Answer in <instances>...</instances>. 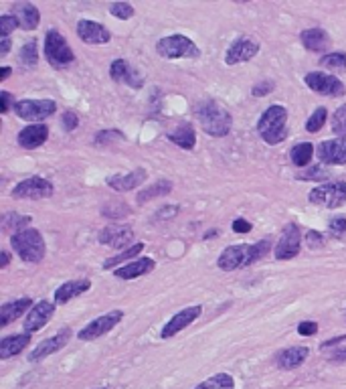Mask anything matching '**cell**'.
I'll use <instances>...</instances> for the list:
<instances>
[{"label": "cell", "instance_id": "cell-1", "mask_svg": "<svg viewBox=\"0 0 346 389\" xmlns=\"http://www.w3.org/2000/svg\"><path fill=\"white\" fill-rule=\"evenodd\" d=\"M196 118H199L201 128H203L209 136H227L231 132V128H233V118H231V114L225 108H221L215 99L203 101V104L196 108Z\"/></svg>", "mask_w": 346, "mask_h": 389}, {"label": "cell", "instance_id": "cell-2", "mask_svg": "<svg viewBox=\"0 0 346 389\" xmlns=\"http://www.w3.org/2000/svg\"><path fill=\"white\" fill-rule=\"evenodd\" d=\"M10 246L13 250L17 252L22 262H29V264H38L43 257H45V239L43 235L38 234L37 229H22L19 234H13L10 237Z\"/></svg>", "mask_w": 346, "mask_h": 389}, {"label": "cell", "instance_id": "cell-3", "mask_svg": "<svg viewBox=\"0 0 346 389\" xmlns=\"http://www.w3.org/2000/svg\"><path fill=\"white\" fill-rule=\"evenodd\" d=\"M156 53L164 59H196L201 55L196 43L185 35H171L156 43Z\"/></svg>", "mask_w": 346, "mask_h": 389}, {"label": "cell", "instance_id": "cell-4", "mask_svg": "<svg viewBox=\"0 0 346 389\" xmlns=\"http://www.w3.org/2000/svg\"><path fill=\"white\" fill-rule=\"evenodd\" d=\"M45 57L49 61V65H53L55 69H63L75 61L69 43L63 39V35L55 29H51L45 37Z\"/></svg>", "mask_w": 346, "mask_h": 389}, {"label": "cell", "instance_id": "cell-5", "mask_svg": "<svg viewBox=\"0 0 346 389\" xmlns=\"http://www.w3.org/2000/svg\"><path fill=\"white\" fill-rule=\"evenodd\" d=\"M310 203L326 209H338L346 203V183L336 181V183H322L310 193Z\"/></svg>", "mask_w": 346, "mask_h": 389}, {"label": "cell", "instance_id": "cell-6", "mask_svg": "<svg viewBox=\"0 0 346 389\" xmlns=\"http://www.w3.org/2000/svg\"><path fill=\"white\" fill-rule=\"evenodd\" d=\"M13 108L20 120L33 122V124H41L45 118L53 116L57 112V104L53 99H20V101H15Z\"/></svg>", "mask_w": 346, "mask_h": 389}, {"label": "cell", "instance_id": "cell-7", "mask_svg": "<svg viewBox=\"0 0 346 389\" xmlns=\"http://www.w3.org/2000/svg\"><path fill=\"white\" fill-rule=\"evenodd\" d=\"M306 85L316 92V94H322V96H330V97H343L346 94L345 83L336 76H330V73H324V71H312L308 73L306 78Z\"/></svg>", "mask_w": 346, "mask_h": 389}, {"label": "cell", "instance_id": "cell-8", "mask_svg": "<svg viewBox=\"0 0 346 389\" xmlns=\"http://www.w3.org/2000/svg\"><path fill=\"white\" fill-rule=\"evenodd\" d=\"M122 318H124V312L122 311H112L108 314H103V316H97L89 325H85L77 337H79V341H96L99 337H103L106 332L112 331L115 325H120Z\"/></svg>", "mask_w": 346, "mask_h": 389}, {"label": "cell", "instance_id": "cell-9", "mask_svg": "<svg viewBox=\"0 0 346 389\" xmlns=\"http://www.w3.org/2000/svg\"><path fill=\"white\" fill-rule=\"evenodd\" d=\"M55 193L53 185L43 176H29L13 189L15 199H47Z\"/></svg>", "mask_w": 346, "mask_h": 389}, {"label": "cell", "instance_id": "cell-10", "mask_svg": "<svg viewBox=\"0 0 346 389\" xmlns=\"http://www.w3.org/2000/svg\"><path fill=\"white\" fill-rule=\"evenodd\" d=\"M302 248V235H300V227L296 223H289L284 227L280 241L275 243L273 255L275 260H291L300 253Z\"/></svg>", "mask_w": 346, "mask_h": 389}, {"label": "cell", "instance_id": "cell-11", "mask_svg": "<svg viewBox=\"0 0 346 389\" xmlns=\"http://www.w3.org/2000/svg\"><path fill=\"white\" fill-rule=\"evenodd\" d=\"M201 314H203V306H201V304L182 309L180 312H176L173 318L162 327L160 337H162V339H171V337H174V334H178L180 331H185L189 325H192Z\"/></svg>", "mask_w": 346, "mask_h": 389}, {"label": "cell", "instance_id": "cell-12", "mask_svg": "<svg viewBox=\"0 0 346 389\" xmlns=\"http://www.w3.org/2000/svg\"><path fill=\"white\" fill-rule=\"evenodd\" d=\"M53 314H55V302H49V300H41L37 302L29 314H27V318H24V332L27 334H33V332H38L51 318H53Z\"/></svg>", "mask_w": 346, "mask_h": 389}, {"label": "cell", "instance_id": "cell-13", "mask_svg": "<svg viewBox=\"0 0 346 389\" xmlns=\"http://www.w3.org/2000/svg\"><path fill=\"white\" fill-rule=\"evenodd\" d=\"M132 239H134V232L128 225H110V227H106L99 234V241L103 246L115 248V250H124V252L134 246Z\"/></svg>", "mask_w": 346, "mask_h": 389}, {"label": "cell", "instance_id": "cell-14", "mask_svg": "<svg viewBox=\"0 0 346 389\" xmlns=\"http://www.w3.org/2000/svg\"><path fill=\"white\" fill-rule=\"evenodd\" d=\"M69 339H71V329H63V331H59L55 337L41 341L37 347L33 349V353L29 355V361H31V363L43 361L45 357H49V355H53V353L63 349V347L69 343Z\"/></svg>", "mask_w": 346, "mask_h": 389}, {"label": "cell", "instance_id": "cell-15", "mask_svg": "<svg viewBox=\"0 0 346 389\" xmlns=\"http://www.w3.org/2000/svg\"><path fill=\"white\" fill-rule=\"evenodd\" d=\"M257 53H259V43L250 39V37H241L235 43H231V47L225 53V63L237 65V63H243V61H251Z\"/></svg>", "mask_w": 346, "mask_h": 389}, {"label": "cell", "instance_id": "cell-16", "mask_svg": "<svg viewBox=\"0 0 346 389\" xmlns=\"http://www.w3.org/2000/svg\"><path fill=\"white\" fill-rule=\"evenodd\" d=\"M286 122H288V110L284 106H269L257 122V130L261 136L269 132L286 130Z\"/></svg>", "mask_w": 346, "mask_h": 389}, {"label": "cell", "instance_id": "cell-17", "mask_svg": "<svg viewBox=\"0 0 346 389\" xmlns=\"http://www.w3.org/2000/svg\"><path fill=\"white\" fill-rule=\"evenodd\" d=\"M77 35H79V39L89 43V45H106L112 41V33L108 31V27H103L101 22H96V20H79Z\"/></svg>", "mask_w": 346, "mask_h": 389}, {"label": "cell", "instance_id": "cell-18", "mask_svg": "<svg viewBox=\"0 0 346 389\" xmlns=\"http://www.w3.org/2000/svg\"><path fill=\"white\" fill-rule=\"evenodd\" d=\"M318 158L322 164H332V167L346 164V138H334L322 142L318 146Z\"/></svg>", "mask_w": 346, "mask_h": 389}, {"label": "cell", "instance_id": "cell-19", "mask_svg": "<svg viewBox=\"0 0 346 389\" xmlns=\"http://www.w3.org/2000/svg\"><path fill=\"white\" fill-rule=\"evenodd\" d=\"M110 78L114 79V81H117V83L130 85V87H134V90H140V87L144 85L142 76L136 71L128 61H124V59H115V61H112V65H110Z\"/></svg>", "mask_w": 346, "mask_h": 389}, {"label": "cell", "instance_id": "cell-20", "mask_svg": "<svg viewBox=\"0 0 346 389\" xmlns=\"http://www.w3.org/2000/svg\"><path fill=\"white\" fill-rule=\"evenodd\" d=\"M247 248L250 246H229V248H225L219 255V260H217V266L223 272H233L237 268H245Z\"/></svg>", "mask_w": 346, "mask_h": 389}, {"label": "cell", "instance_id": "cell-21", "mask_svg": "<svg viewBox=\"0 0 346 389\" xmlns=\"http://www.w3.org/2000/svg\"><path fill=\"white\" fill-rule=\"evenodd\" d=\"M10 10H13V17L19 20L20 29H24V31H35L41 22V13L31 2H15L10 6Z\"/></svg>", "mask_w": 346, "mask_h": 389}, {"label": "cell", "instance_id": "cell-22", "mask_svg": "<svg viewBox=\"0 0 346 389\" xmlns=\"http://www.w3.org/2000/svg\"><path fill=\"white\" fill-rule=\"evenodd\" d=\"M146 171L144 169H136L132 173H126V175H114V176H108V181H106V185L108 187H112L114 191L117 193H128V191H132L136 189L138 185H142L144 181H146Z\"/></svg>", "mask_w": 346, "mask_h": 389}, {"label": "cell", "instance_id": "cell-23", "mask_svg": "<svg viewBox=\"0 0 346 389\" xmlns=\"http://www.w3.org/2000/svg\"><path fill=\"white\" fill-rule=\"evenodd\" d=\"M49 138V128L45 124H31L19 132V144L27 150H35L43 146Z\"/></svg>", "mask_w": 346, "mask_h": 389}, {"label": "cell", "instance_id": "cell-24", "mask_svg": "<svg viewBox=\"0 0 346 389\" xmlns=\"http://www.w3.org/2000/svg\"><path fill=\"white\" fill-rule=\"evenodd\" d=\"M308 355H310L308 347H288V349L280 351V353L275 355V363H277L280 369L284 371L298 369L300 365H304Z\"/></svg>", "mask_w": 346, "mask_h": 389}, {"label": "cell", "instance_id": "cell-25", "mask_svg": "<svg viewBox=\"0 0 346 389\" xmlns=\"http://www.w3.org/2000/svg\"><path fill=\"white\" fill-rule=\"evenodd\" d=\"M154 260L152 257H140V260H134L122 268H115L114 276L120 278V280H134V278H140V276H146L154 270Z\"/></svg>", "mask_w": 346, "mask_h": 389}, {"label": "cell", "instance_id": "cell-26", "mask_svg": "<svg viewBox=\"0 0 346 389\" xmlns=\"http://www.w3.org/2000/svg\"><path fill=\"white\" fill-rule=\"evenodd\" d=\"M35 304L31 298H19V300H13V302H6L2 309H0V327H8L13 320H17L19 316H22L27 311H31Z\"/></svg>", "mask_w": 346, "mask_h": 389}, {"label": "cell", "instance_id": "cell-27", "mask_svg": "<svg viewBox=\"0 0 346 389\" xmlns=\"http://www.w3.org/2000/svg\"><path fill=\"white\" fill-rule=\"evenodd\" d=\"M300 39H302V45L306 47L308 51H314V53H324L328 47H330L328 33L324 29H318V27L302 31Z\"/></svg>", "mask_w": 346, "mask_h": 389}, {"label": "cell", "instance_id": "cell-28", "mask_svg": "<svg viewBox=\"0 0 346 389\" xmlns=\"http://www.w3.org/2000/svg\"><path fill=\"white\" fill-rule=\"evenodd\" d=\"M92 288L89 280H71L65 282L63 286H59L55 290V304H67L69 300H73L77 296H81L83 292H87Z\"/></svg>", "mask_w": 346, "mask_h": 389}, {"label": "cell", "instance_id": "cell-29", "mask_svg": "<svg viewBox=\"0 0 346 389\" xmlns=\"http://www.w3.org/2000/svg\"><path fill=\"white\" fill-rule=\"evenodd\" d=\"M29 343H31V334H27V332L4 337L0 341V359H10V357L19 355V353L27 349Z\"/></svg>", "mask_w": 346, "mask_h": 389}, {"label": "cell", "instance_id": "cell-30", "mask_svg": "<svg viewBox=\"0 0 346 389\" xmlns=\"http://www.w3.org/2000/svg\"><path fill=\"white\" fill-rule=\"evenodd\" d=\"M168 140L174 142L176 146L185 148V150H192L196 144V132L191 124H182L178 128H174L173 132H168Z\"/></svg>", "mask_w": 346, "mask_h": 389}, {"label": "cell", "instance_id": "cell-31", "mask_svg": "<svg viewBox=\"0 0 346 389\" xmlns=\"http://www.w3.org/2000/svg\"><path fill=\"white\" fill-rule=\"evenodd\" d=\"M312 156H314V144H310V142H300V144H296V146L291 148V153H289L291 162H294L296 167H300V169H304V167L310 164Z\"/></svg>", "mask_w": 346, "mask_h": 389}, {"label": "cell", "instance_id": "cell-32", "mask_svg": "<svg viewBox=\"0 0 346 389\" xmlns=\"http://www.w3.org/2000/svg\"><path fill=\"white\" fill-rule=\"evenodd\" d=\"M171 191H173V183H171V181H158V183H154L150 187H146L144 191H140V194H138V203L142 205V203L152 201V199L160 197V194H168Z\"/></svg>", "mask_w": 346, "mask_h": 389}, {"label": "cell", "instance_id": "cell-33", "mask_svg": "<svg viewBox=\"0 0 346 389\" xmlns=\"http://www.w3.org/2000/svg\"><path fill=\"white\" fill-rule=\"evenodd\" d=\"M194 389H235V379L229 373H217L203 383H199Z\"/></svg>", "mask_w": 346, "mask_h": 389}, {"label": "cell", "instance_id": "cell-34", "mask_svg": "<svg viewBox=\"0 0 346 389\" xmlns=\"http://www.w3.org/2000/svg\"><path fill=\"white\" fill-rule=\"evenodd\" d=\"M144 250V243H134L132 248H128L126 252L117 253L114 257H110V260H106L103 262V270H112L115 266H120V264H124V262H128V260H134L138 253Z\"/></svg>", "mask_w": 346, "mask_h": 389}, {"label": "cell", "instance_id": "cell-35", "mask_svg": "<svg viewBox=\"0 0 346 389\" xmlns=\"http://www.w3.org/2000/svg\"><path fill=\"white\" fill-rule=\"evenodd\" d=\"M320 65L334 73H346V53H326L320 59Z\"/></svg>", "mask_w": 346, "mask_h": 389}, {"label": "cell", "instance_id": "cell-36", "mask_svg": "<svg viewBox=\"0 0 346 389\" xmlns=\"http://www.w3.org/2000/svg\"><path fill=\"white\" fill-rule=\"evenodd\" d=\"M269 250H271V241H269V239H261V241H257V243H251L250 248H247L245 266H251V264H255L257 260L266 257V253H268Z\"/></svg>", "mask_w": 346, "mask_h": 389}, {"label": "cell", "instance_id": "cell-37", "mask_svg": "<svg viewBox=\"0 0 346 389\" xmlns=\"http://www.w3.org/2000/svg\"><path fill=\"white\" fill-rule=\"evenodd\" d=\"M29 223H31V217H27V215L8 213L2 217V227H4L6 232H13V229H15V234L22 232L20 227H27Z\"/></svg>", "mask_w": 346, "mask_h": 389}, {"label": "cell", "instance_id": "cell-38", "mask_svg": "<svg viewBox=\"0 0 346 389\" xmlns=\"http://www.w3.org/2000/svg\"><path fill=\"white\" fill-rule=\"evenodd\" d=\"M326 118H328L326 108H316V110H314V114L308 118V122H306L308 132H312V134L320 132V130L324 128V124H326Z\"/></svg>", "mask_w": 346, "mask_h": 389}, {"label": "cell", "instance_id": "cell-39", "mask_svg": "<svg viewBox=\"0 0 346 389\" xmlns=\"http://www.w3.org/2000/svg\"><path fill=\"white\" fill-rule=\"evenodd\" d=\"M20 61L27 65V67H35L38 63V49H37V41H29L22 45L20 49Z\"/></svg>", "mask_w": 346, "mask_h": 389}, {"label": "cell", "instance_id": "cell-40", "mask_svg": "<svg viewBox=\"0 0 346 389\" xmlns=\"http://www.w3.org/2000/svg\"><path fill=\"white\" fill-rule=\"evenodd\" d=\"M332 132L338 138H346V104L332 114Z\"/></svg>", "mask_w": 346, "mask_h": 389}, {"label": "cell", "instance_id": "cell-41", "mask_svg": "<svg viewBox=\"0 0 346 389\" xmlns=\"http://www.w3.org/2000/svg\"><path fill=\"white\" fill-rule=\"evenodd\" d=\"M330 173L324 169V164H316V167H308V171L298 175V181H326Z\"/></svg>", "mask_w": 346, "mask_h": 389}, {"label": "cell", "instance_id": "cell-42", "mask_svg": "<svg viewBox=\"0 0 346 389\" xmlns=\"http://www.w3.org/2000/svg\"><path fill=\"white\" fill-rule=\"evenodd\" d=\"M110 13L114 15L115 19L128 20L134 17V6L128 4V2H114V4L110 6Z\"/></svg>", "mask_w": 346, "mask_h": 389}, {"label": "cell", "instance_id": "cell-43", "mask_svg": "<svg viewBox=\"0 0 346 389\" xmlns=\"http://www.w3.org/2000/svg\"><path fill=\"white\" fill-rule=\"evenodd\" d=\"M328 232H330V237H334V239H345L346 237L345 217H332L330 223H328Z\"/></svg>", "mask_w": 346, "mask_h": 389}, {"label": "cell", "instance_id": "cell-44", "mask_svg": "<svg viewBox=\"0 0 346 389\" xmlns=\"http://www.w3.org/2000/svg\"><path fill=\"white\" fill-rule=\"evenodd\" d=\"M19 27V20L15 19L13 15H4L0 17V37L2 39H8V35Z\"/></svg>", "mask_w": 346, "mask_h": 389}, {"label": "cell", "instance_id": "cell-45", "mask_svg": "<svg viewBox=\"0 0 346 389\" xmlns=\"http://www.w3.org/2000/svg\"><path fill=\"white\" fill-rule=\"evenodd\" d=\"M126 140V136L120 132V130H101L99 134H96L97 144H110L112 140Z\"/></svg>", "mask_w": 346, "mask_h": 389}, {"label": "cell", "instance_id": "cell-46", "mask_svg": "<svg viewBox=\"0 0 346 389\" xmlns=\"http://www.w3.org/2000/svg\"><path fill=\"white\" fill-rule=\"evenodd\" d=\"M128 213V207L124 205V203H110V205H106L103 207V215L106 217H124V215Z\"/></svg>", "mask_w": 346, "mask_h": 389}, {"label": "cell", "instance_id": "cell-47", "mask_svg": "<svg viewBox=\"0 0 346 389\" xmlns=\"http://www.w3.org/2000/svg\"><path fill=\"white\" fill-rule=\"evenodd\" d=\"M306 241H308V248H312V250H320V248L324 246V235L314 232V229H310V232L306 234Z\"/></svg>", "mask_w": 346, "mask_h": 389}, {"label": "cell", "instance_id": "cell-48", "mask_svg": "<svg viewBox=\"0 0 346 389\" xmlns=\"http://www.w3.org/2000/svg\"><path fill=\"white\" fill-rule=\"evenodd\" d=\"M273 81H259L257 85H253V90H251V94L255 97H264L268 96V94H271L273 92Z\"/></svg>", "mask_w": 346, "mask_h": 389}, {"label": "cell", "instance_id": "cell-49", "mask_svg": "<svg viewBox=\"0 0 346 389\" xmlns=\"http://www.w3.org/2000/svg\"><path fill=\"white\" fill-rule=\"evenodd\" d=\"M61 122H63V128L67 130V132H73L77 128V124H79V118H77L75 112H65L63 114V118H61Z\"/></svg>", "mask_w": 346, "mask_h": 389}, {"label": "cell", "instance_id": "cell-50", "mask_svg": "<svg viewBox=\"0 0 346 389\" xmlns=\"http://www.w3.org/2000/svg\"><path fill=\"white\" fill-rule=\"evenodd\" d=\"M298 332H300L302 337H312V334L318 332V325H316L314 320H304V323L298 325Z\"/></svg>", "mask_w": 346, "mask_h": 389}, {"label": "cell", "instance_id": "cell-51", "mask_svg": "<svg viewBox=\"0 0 346 389\" xmlns=\"http://www.w3.org/2000/svg\"><path fill=\"white\" fill-rule=\"evenodd\" d=\"M251 229H253V225L250 221H245V219H235L233 221V232L235 234H250Z\"/></svg>", "mask_w": 346, "mask_h": 389}, {"label": "cell", "instance_id": "cell-52", "mask_svg": "<svg viewBox=\"0 0 346 389\" xmlns=\"http://www.w3.org/2000/svg\"><path fill=\"white\" fill-rule=\"evenodd\" d=\"M10 104H13V96H10L8 92H2V94H0V112L6 114L8 108H10Z\"/></svg>", "mask_w": 346, "mask_h": 389}, {"label": "cell", "instance_id": "cell-53", "mask_svg": "<svg viewBox=\"0 0 346 389\" xmlns=\"http://www.w3.org/2000/svg\"><path fill=\"white\" fill-rule=\"evenodd\" d=\"M343 341H346V334L345 337H334V339H330V341H324L322 345H320V351H326L330 347H336V345H340Z\"/></svg>", "mask_w": 346, "mask_h": 389}, {"label": "cell", "instance_id": "cell-54", "mask_svg": "<svg viewBox=\"0 0 346 389\" xmlns=\"http://www.w3.org/2000/svg\"><path fill=\"white\" fill-rule=\"evenodd\" d=\"M10 47H13V41L2 39V43H0V57H6L10 53Z\"/></svg>", "mask_w": 346, "mask_h": 389}, {"label": "cell", "instance_id": "cell-55", "mask_svg": "<svg viewBox=\"0 0 346 389\" xmlns=\"http://www.w3.org/2000/svg\"><path fill=\"white\" fill-rule=\"evenodd\" d=\"M330 361H334V363H345V361H346V347H345V349H338L336 353H332Z\"/></svg>", "mask_w": 346, "mask_h": 389}, {"label": "cell", "instance_id": "cell-56", "mask_svg": "<svg viewBox=\"0 0 346 389\" xmlns=\"http://www.w3.org/2000/svg\"><path fill=\"white\" fill-rule=\"evenodd\" d=\"M176 213H178V207L171 205V207H164V209H160L158 217H173V215H176Z\"/></svg>", "mask_w": 346, "mask_h": 389}, {"label": "cell", "instance_id": "cell-57", "mask_svg": "<svg viewBox=\"0 0 346 389\" xmlns=\"http://www.w3.org/2000/svg\"><path fill=\"white\" fill-rule=\"evenodd\" d=\"M0 257H2V262H0V268H2V270H4V268H8V264H10V253L4 250V252L0 253Z\"/></svg>", "mask_w": 346, "mask_h": 389}, {"label": "cell", "instance_id": "cell-58", "mask_svg": "<svg viewBox=\"0 0 346 389\" xmlns=\"http://www.w3.org/2000/svg\"><path fill=\"white\" fill-rule=\"evenodd\" d=\"M10 67H2V73H0V81H6V79L10 78Z\"/></svg>", "mask_w": 346, "mask_h": 389}, {"label": "cell", "instance_id": "cell-59", "mask_svg": "<svg viewBox=\"0 0 346 389\" xmlns=\"http://www.w3.org/2000/svg\"><path fill=\"white\" fill-rule=\"evenodd\" d=\"M101 389H108V388H101Z\"/></svg>", "mask_w": 346, "mask_h": 389}]
</instances>
